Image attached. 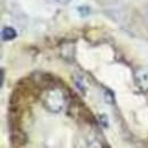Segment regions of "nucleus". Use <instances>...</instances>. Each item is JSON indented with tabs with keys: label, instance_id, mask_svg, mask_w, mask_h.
I'll list each match as a JSON object with an SVG mask.
<instances>
[{
	"label": "nucleus",
	"instance_id": "nucleus-1",
	"mask_svg": "<svg viewBox=\"0 0 148 148\" xmlns=\"http://www.w3.org/2000/svg\"><path fill=\"white\" fill-rule=\"evenodd\" d=\"M65 104V98L62 91L57 89H50L43 96V105L48 111L58 113L63 110Z\"/></svg>",
	"mask_w": 148,
	"mask_h": 148
},
{
	"label": "nucleus",
	"instance_id": "nucleus-2",
	"mask_svg": "<svg viewBox=\"0 0 148 148\" xmlns=\"http://www.w3.org/2000/svg\"><path fill=\"white\" fill-rule=\"evenodd\" d=\"M27 136L25 134V132H23L22 130L15 129L12 131V134H10V143L16 146V147H22V146H25L27 144Z\"/></svg>",
	"mask_w": 148,
	"mask_h": 148
},
{
	"label": "nucleus",
	"instance_id": "nucleus-3",
	"mask_svg": "<svg viewBox=\"0 0 148 148\" xmlns=\"http://www.w3.org/2000/svg\"><path fill=\"white\" fill-rule=\"evenodd\" d=\"M17 37V33L15 31V29L10 27V26H6L2 29V32H1V38L3 41H10V40H14L15 38Z\"/></svg>",
	"mask_w": 148,
	"mask_h": 148
},
{
	"label": "nucleus",
	"instance_id": "nucleus-4",
	"mask_svg": "<svg viewBox=\"0 0 148 148\" xmlns=\"http://www.w3.org/2000/svg\"><path fill=\"white\" fill-rule=\"evenodd\" d=\"M76 10H77V14H79L81 17H87V16H89L90 13H91V8L88 7V6H80V7L76 8Z\"/></svg>",
	"mask_w": 148,
	"mask_h": 148
},
{
	"label": "nucleus",
	"instance_id": "nucleus-5",
	"mask_svg": "<svg viewBox=\"0 0 148 148\" xmlns=\"http://www.w3.org/2000/svg\"><path fill=\"white\" fill-rule=\"evenodd\" d=\"M74 82H75V86L77 89L81 90L82 93H86V86H84V82H83V79L81 76H76L74 79Z\"/></svg>",
	"mask_w": 148,
	"mask_h": 148
},
{
	"label": "nucleus",
	"instance_id": "nucleus-6",
	"mask_svg": "<svg viewBox=\"0 0 148 148\" xmlns=\"http://www.w3.org/2000/svg\"><path fill=\"white\" fill-rule=\"evenodd\" d=\"M3 74H5L3 70H1V86L3 84Z\"/></svg>",
	"mask_w": 148,
	"mask_h": 148
},
{
	"label": "nucleus",
	"instance_id": "nucleus-7",
	"mask_svg": "<svg viewBox=\"0 0 148 148\" xmlns=\"http://www.w3.org/2000/svg\"><path fill=\"white\" fill-rule=\"evenodd\" d=\"M57 2H60V3H67L70 0H56Z\"/></svg>",
	"mask_w": 148,
	"mask_h": 148
},
{
	"label": "nucleus",
	"instance_id": "nucleus-8",
	"mask_svg": "<svg viewBox=\"0 0 148 148\" xmlns=\"http://www.w3.org/2000/svg\"><path fill=\"white\" fill-rule=\"evenodd\" d=\"M147 18H148V8H147Z\"/></svg>",
	"mask_w": 148,
	"mask_h": 148
}]
</instances>
